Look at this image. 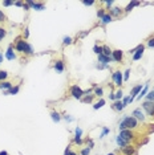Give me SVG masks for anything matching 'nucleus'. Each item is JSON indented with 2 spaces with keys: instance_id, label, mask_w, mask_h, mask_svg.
Instances as JSON below:
<instances>
[{
  "instance_id": "1",
  "label": "nucleus",
  "mask_w": 154,
  "mask_h": 155,
  "mask_svg": "<svg viewBox=\"0 0 154 155\" xmlns=\"http://www.w3.org/2000/svg\"><path fill=\"white\" fill-rule=\"evenodd\" d=\"M137 126H138V121H137L134 117H132V115H125V117L122 118V121L119 122V125H118L119 131L121 130H134Z\"/></svg>"
},
{
  "instance_id": "2",
  "label": "nucleus",
  "mask_w": 154,
  "mask_h": 155,
  "mask_svg": "<svg viewBox=\"0 0 154 155\" xmlns=\"http://www.w3.org/2000/svg\"><path fill=\"white\" fill-rule=\"evenodd\" d=\"M15 49L17 50V52L24 53V54H28V56L33 54V48H32V45L29 43H27L24 39H20V37L16 40Z\"/></svg>"
},
{
  "instance_id": "3",
  "label": "nucleus",
  "mask_w": 154,
  "mask_h": 155,
  "mask_svg": "<svg viewBox=\"0 0 154 155\" xmlns=\"http://www.w3.org/2000/svg\"><path fill=\"white\" fill-rule=\"evenodd\" d=\"M118 136H121L125 142L130 143L133 139H134V133H133V130H121L118 134Z\"/></svg>"
},
{
  "instance_id": "4",
  "label": "nucleus",
  "mask_w": 154,
  "mask_h": 155,
  "mask_svg": "<svg viewBox=\"0 0 154 155\" xmlns=\"http://www.w3.org/2000/svg\"><path fill=\"white\" fill-rule=\"evenodd\" d=\"M142 110L146 113V115H149V117H154V102L145 101V102L142 103Z\"/></svg>"
},
{
  "instance_id": "5",
  "label": "nucleus",
  "mask_w": 154,
  "mask_h": 155,
  "mask_svg": "<svg viewBox=\"0 0 154 155\" xmlns=\"http://www.w3.org/2000/svg\"><path fill=\"white\" fill-rule=\"evenodd\" d=\"M144 49H145V47L142 45V44H139V45H137L134 49L130 50V53H133V60H134V61H137V60H139L142 57V54H144Z\"/></svg>"
},
{
  "instance_id": "6",
  "label": "nucleus",
  "mask_w": 154,
  "mask_h": 155,
  "mask_svg": "<svg viewBox=\"0 0 154 155\" xmlns=\"http://www.w3.org/2000/svg\"><path fill=\"white\" fill-rule=\"evenodd\" d=\"M70 94H72L73 98H77V99H81L82 97H84V90L81 89L80 86H77V85H73L72 87H70Z\"/></svg>"
},
{
  "instance_id": "7",
  "label": "nucleus",
  "mask_w": 154,
  "mask_h": 155,
  "mask_svg": "<svg viewBox=\"0 0 154 155\" xmlns=\"http://www.w3.org/2000/svg\"><path fill=\"white\" fill-rule=\"evenodd\" d=\"M113 81H114V85L116 86H121L122 85V82H124V77H122V73L119 70H116L113 73Z\"/></svg>"
},
{
  "instance_id": "8",
  "label": "nucleus",
  "mask_w": 154,
  "mask_h": 155,
  "mask_svg": "<svg viewBox=\"0 0 154 155\" xmlns=\"http://www.w3.org/2000/svg\"><path fill=\"white\" fill-rule=\"evenodd\" d=\"M132 117H134L137 121H141V122L145 121V114H144V110H142L141 107L134 109V110H133V113H132Z\"/></svg>"
},
{
  "instance_id": "9",
  "label": "nucleus",
  "mask_w": 154,
  "mask_h": 155,
  "mask_svg": "<svg viewBox=\"0 0 154 155\" xmlns=\"http://www.w3.org/2000/svg\"><path fill=\"white\" fill-rule=\"evenodd\" d=\"M122 57H124V52L119 49H116L112 52V59H113V61L116 62H121L122 61Z\"/></svg>"
},
{
  "instance_id": "10",
  "label": "nucleus",
  "mask_w": 154,
  "mask_h": 155,
  "mask_svg": "<svg viewBox=\"0 0 154 155\" xmlns=\"http://www.w3.org/2000/svg\"><path fill=\"white\" fill-rule=\"evenodd\" d=\"M27 4L31 7L32 10H36V11H43V10H45V6H44L43 3H35V1H31V0H28V1H27Z\"/></svg>"
},
{
  "instance_id": "11",
  "label": "nucleus",
  "mask_w": 154,
  "mask_h": 155,
  "mask_svg": "<svg viewBox=\"0 0 154 155\" xmlns=\"http://www.w3.org/2000/svg\"><path fill=\"white\" fill-rule=\"evenodd\" d=\"M113 61V59L112 57H106V56H104L102 53L101 54H98V62H100L101 65H108L109 62H112Z\"/></svg>"
},
{
  "instance_id": "12",
  "label": "nucleus",
  "mask_w": 154,
  "mask_h": 155,
  "mask_svg": "<svg viewBox=\"0 0 154 155\" xmlns=\"http://www.w3.org/2000/svg\"><path fill=\"white\" fill-rule=\"evenodd\" d=\"M13 45L11 44L10 47H8V49H7V52H6V59L7 60H10V61H12V60H15L16 59V54L13 53Z\"/></svg>"
},
{
  "instance_id": "13",
  "label": "nucleus",
  "mask_w": 154,
  "mask_h": 155,
  "mask_svg": "<svg viewBox=\"0 0 154 155\" xmlns=\"http://www.w3.org/2000/svg\"><path fill=\"white\" fill-rule=\"evenodd\" d=\"M122 154L124 155H135V147L134 146L128 145L126 147H124L122 149Z\"/></svg>"
},
{
  "instance_id": "14",
  "label": "nucleus",
  "mask_w": 154,
  "mask_h": 155,
  "mask_svg": "<svg viewBox=\"0 0 154 155\" xmlns=\"http://www.w3.org/2000/svg\"><path fill=\"white\" fill-rule=\"evenodd\" d=\"M144 89V86H142V85H137V86H134L132 89V92H130V94H132V97L133 98H135V97L138 96L139 93H141V90Z\"/></svg>"
},
{
  "instance_id": "15",
  "label": "nucleus",
  "mask_w": 154,
  "mask_h": 155,
  "mask_svg": "<svg viewBox=\"0 0 154 155\" xmlns=\"http://www.w3.org/2000/svg\"><path fill=\"white\" fill-rule=\"evenodd\" d=\"M55 70H56L57 73H63L64 72V62L60 61V60L55 62Z\"/></svg>"
},
{
  "instance_id": "16",
  "label": "nucleus",
  "mask_w": 154,
  "mask_h": 155,
  "mask_svg": "<svg viewBox=\"0 0 154 155\" xmlns=\"http://www.w3.org/2000/svg\"><path fill=\"white\" fill-rule=\"evenodd\" d=\"M112 107L114 109V110H117V112H121L125 106H124V103H122V101H116V102L112 105Z\"/></svg>"
},
{
  "instance_id": "17",
  "label": "nucleus",
  "mask_w": 154,
  "mask_h": 155,
  "mask_svg": "<svg viewBox=\"0 0 154 155\" xmlns=\"http://www.w3.org/2000/svg\"><path fill=\"white\" fill-rule=\"evenodd\" d=\"M12 87V84H11L10 81H3V82H0V89L3 90H10Z\"/></svg>"
},
{
  "instance_id": "18",
  "label": "nucleus",
  "mask_w": 154,
  "mask_h": 155,
  "mask_svg": "<svg viewBox=\"0 0 154 155\" xmlns=\"http://www.w3.org/2000/svg\"><path fill=\"white\" fill-rule=\"evenodd\" d=\"M116 142H117V145H118V147H121V149H124V147H126V146L129 145V143L125 142V141H124L121 136H117V138H116Z\"/></svg>"
},
{
  "instance_id": "19",
  "label": "nucleus",
  "mask_w": 154,
  "mask_h": 155,
  "mask_svg": "<svg viewBox=\"0 0 154 155\" xmlns=\"http://www.w3.org/2000/svg\"><path fill=\"white\" fill-rule=\"evenodd\" d=\"M119 15H121V8H118V7L110 8V16H116V17H118Z\"/></svg>"
},
{
  "instance_id": "20",
  "label": "nucleus",
  "mask_w": 154,
  "mask_h": 155,
  "mask_svg": "<svg viewBox=\"0 0 154 155\" xmlns=\"http://www.w3.org/2000/svg\"><path fill=\"white\" fill-rule=\"evenodd\" d=\"M112 52H113V50L110 49V48L108 47V45H104V47H102V54H104V56H106V57H112Z\"/></svg>"
},
{
  "instance_id": "21",
  "label": "nucleus",
  "mask_w": 154,
  "mask_h": 155,
  "mask_svg": "<svg viewBox=\"0 0 154 155\" xmlns=\"http://www.w3.org/2000/svg\"><path fill=\"white\" fill-rule=\"evenodd\" d=\"M50 117H52L53 122H60L61 121V115H60V113H57V112H52L50 113Z\"/></svg>"
},
{
  "instance_id": "22",
  "label": "nucleus",
  "mask_w": 154,
  "mask_h": 155,
  "mask_svg": "<svg viewBox=\"0 0 154 155\" xmlns=\"http://www.w3.org/2000/svg\"><path fill=\"white\" fill-rule=\"evenodd\" d=\"M84 96H86V97H82L81 98V101L82 102H85V103H89V102H92L93 101V97H95V94H84Z\"/></svg>"
},
{
  "instance_id": "23",
  "label": "nucleus",
  "mask_w": 154,
  "mask_h": 155,
  "mask_svg": "<svg viewBox=\"0 0 154 155\" xmlns=\"http://www.w3.org/2000/svg\"><path fill=\"white\" fill-rule=\"evenodd\" d=\"M148 92H149V86H148V85H146V86H144V89L141 90V93H139L138 96H137V98H138V99H141L142 97H145V96H146V94H148Z\"/></svg>"
},
{
  "instance_id": "24",
  "label": "nucleus",
  "mask_w": 154,
  "mask_h": 155,
  "mask_svg": "<svg viewBox=\"0 0 154 155\" xmlns=\"http://www.w3.org/2000/svg\"><path fill=\"white\" fill-rule=\"evenodd\" d=\"M19 90H20V86L17 85V86H12L10 90H7V92H8V94H13V96H15V94L19 93Z\"/></svg>"
},
{
  "instance_id": "25",
  "label": "nucleus",
  "mask_w": 154,
  "mask_h": 155,
  "mask_svg": "<svg viewBox=\"0 0 154 155\" xmlns=\"http://www.w3.org/2000/svg\"><path fill=\"white\" fill-rule=\"evenodd\" d=\"M138 1H132V3L130 4H128V6H126V8H125V12H130V11H132V8L133 7H135V6H138Z\"/></svg>"
},
{
  "instance_id": "26",
  "label": "nucleus",
  "mask_w": 154,
  "mask_h": 155,
  "mask_svg": "<svg viewBox=\"0 0 154 155\" xmlns=\"http://www.w3.org/2000/svg\"><path fill=\"white\" fill-rule=\"evenodd\" d=\"M101 21H102V24H109V23L112 21V16L108 15V13H105V16L101 19Z\"/></svg>"
},
{
  "instance_id": "27",
  "label": "nucleus",
  "mask_w": 154,
  "mask_h": 155,
  "mask_svg": "<svg viewBox=\"0 0 154 155\" xmlns=\"http://www.w3.org/2000/svg\"><path fill=\"white\" fill-rule=\"evenodd\" d=\"M133 97L132 96H128V97H125V98H124V101H122V103H124V106H128L129 105V103H132L133 102Z\"/></svg>"
},
{
  "instance_id": "28",
  "label": "nucleus",
  "mask_w": 154,
  "mask_h": 155,
  "mask_svg": "<svg viewBox=\"0 0 154 155\" xmlns=\"http://www.w3.org/2000/svg\"><path fill=\"white\" fill-rule=\"evenodd\" d=\"M121 98H122V90L118 89L116 93H114V99H116V101H121Z\"/></svg>"
},
{
  "instance_id": "29",
  "label": "nucleus",
  "mask_w": 154,
  "mask_h": 155,
  "mask_svg": "<svg viewBox=\"0 0 154 155\" xmlns=\"http://www.w3.org/2000/svg\"><path fill=\"white\" fill-rule=\"evenodd\" d=\"M146 101L154 102V90L153 92H148V94H146Z\"/></svg>"
},
{
  "instance_id": "30",
  "label": "nucleus",
  "mask_w": 154,
  "mask_h": 155,
  "mask_svg": "<svg viewBox=\"0 0 154 155\" xmlns=\"http://www.w3.org/2000/svg\"><path fill=\"white\" fill-rule=\"evenodd\" d=\"M104 105H105V99H100V101H98V102L93 106V109H95V110H97V109H101Z\"/></svg>"
},
{
  "instance_id": "31",
  "label": "nucleus",
  "mask_w": 154,
  "mask_h": 155,
  "mask_svg": "<svg viewBox=\"0 0 154 155\" xmlns=\"http://www.w3.org/2000/svg\"><path fill=\"white\" fill-rule=\"evenodd\" d=\"M95 96H98V97L104 96V90H102V87H95Z\"/></svg>"
},
{
  "instance_id": "32",
  "label": "nucleus",
  "mask_w": 154,
  "mask_h": 155,
  "mask_svg": "<svg viewBox=\"0 0 154 155\" xmlns=\"http://www.w3.org/2000/svg\"><path fill=\"white\" fill-rule=\"evenodd\" d=\"M82 135V130L80 129V127H76V130H75V138H81Z\"/></svg>"
},
{
  "instance_id": "33",
  "label": "nucleus",
  "mask_w": 154,
  "mask_h": 155,
  "mask_svg": "<svg viewBox=\"0 0 154 155\" xmlns=\"http://www.w3.org/2000/svg\"><path fill=\"white\" fill-rule=\"evenodd\" d=\"M7 77H8V73H7L6 70H1V72H0V82H3V81L6 80Z\"/></svg>"
},
{
  "instance_id": "34",
  "label": "nucleus",
  "mask_w": 154,
  "mask_h": 155,
  "mask_svg": "<svg viewBox=\"0 0 154 155\" xmlns=\"http://www.w3.org/2000/svg\"><path fill=\"white\" fill-rule=\"evenodd\" d=\"M93 52H95L96 54H101V53H102V47L95 45V47H93Z\"/></svg>"
},
{
  "instance_id": "35",
  "label": "nucleus",
  "mask_w": 154,
  "mask_h": 155,
  "mask_svg": "<svg viewBox=\"0 0 154 155\" xmlns=\"http://www.w3.org/2000/svg\"><path fill=\"white\" fill-rule=\"evenodd\" d=\"M105 16V8H100V10L97 11V17H100V19H102Z\"/></svg>"
},
{
  "instance_id": "36",
  "label": "nucleus",
  "mask_w": 154,
  "mask_h": 155,
  "mask_svg": "<svg viewBox=\"0 0 154 155\" xmlns=\"http://www.w3.org/2000/svg\"><path fill=\"white\" fill-rule=\"evenodd\" d=\"M63 43L65 44V45H69V44H72V37H69V36H65V37L63 39Z\"/></svg>"
},
{
  "instance_id": "37",
  "label": "nucleus",
  "mask_w": 154,
  "mask_h": 155,
  "mask_svg": "<svg viewBox=\"0 0 154 155\" xmlns=\"http://www.w3.org/2000/svg\"><path fill=\"white\" fill-rule=\"evenodd\" d=\"M6 34H7V31L0 27V41H3V39L6 37Z\"/></svg>"
},
{
  "instance_id": "38",
  "label": "nucleus",
  "mask_w": 154,
  "mask_h": 155,
  "mask_svg": "<svg viewBox=\"0 0 154 155\" xmlns=\"http://www.w3.org/2000/svg\"><path fill=\"white\" fill-rule=\"evenodd\" d=\"M90 154V149L89 147H85V149L81 150V152H80V155H89Z\"/></svg>"
},
{
  "instance_id": "39",
  "label": "nucleus",
  "mask_w": 154,
  "mask_h": 155,
  "mask_svg": "<svg viewBox=\"0 0 154 155\" xmlns=\"http://www.w3.org/2000/svg\"><path fill=\"white\" fill-rule=\"evenodd\" d=\"M110 133V130L109 129H106V127H104V129H102V133H101V135H100V138H104L105 135H106V134H109Z\"/></svg>"
},
{
  "instance_id": "40",
  "label": "nucleus",
  "mask_w": 154,
  "mask_h": 155,
  "mask_svg": "<svg viewBox=\"0 0 154 155\" xmlns=\"http://www.w3.org/2000/svg\"><path fill=\"white\" fill-rule=\"evenodd\" d=\"M12 4H13V1H12V0H4V1H3V6H4V7L12 6Z\"/></svg>"
},
{
  "instance_id": "41",
  "label": "nucleus",
  "mask_w": 154,
  "mask_h": 155,
  "mask_svg": "<svg viewBox=\"0 0 154 155\" xmlns=\"http://www.w3.org/2000/svg\"><path fill=\"white\" fill-rule=\"evenodd\" d=\"M129 74H130V69H128V70L125 72V74H124V81L129 80Z\"/></svg>"
},
{
  "instance_id": "42",
  "label": "nucleus",
  "mask_w": 154,
  "mask_h": 155,
  "mask_svg": "<svg viewBox=\"0 0 154 155\" xmlns=\"http://www.w3.org/2000/svg\"><path fill=\"white\" fill-rule=\"evenodd\" d=\"M148 47H150V48H154V37L149 39V41H148Z\"/></svg>"
},
{
  "instance_id": "43",
  "label": "nucleus",
  "mask_w": 154,
  "mask_h": 155,
  "mask_svg": "<svg viewBox=\"0 0 154 155\" xmlns=\"http://www.w3.org/2000/svg\"><path fill=\"white\" fill-rule=\"evenodd\" d=\"M82 4H84V6H93V4H95V1H92V0H84V1H82Z\"/></svg>"
},
{
  "instance_id": "44",
  "label": "nucleus",
  "mask_w": 154,
  "mask_h": 155,
  "mask_svg": "<svg viewBox=\"0 0 154 155\" xmlns=\"http://www.w3.org/2000/svg\"><path fill=\"white\" fill-rule=\"evenodd\" d=\"M86 143H88V147H89V149H92V147L95 146V142H93L92 139H86Z\"/></svg>"
},
{
  "instance_id": "45",
  "label": "nucleus",
  "mask_w": 154,
  "mask_h": 155,
  "mask_svg": "<svg viewBox=\"0 0 154 155\" xmlns=\"http://www.w3.org/2000/svg\"><path fill=\"white\" fill-rule=\"evenodd\" d=\"M6 20V15H4L3 11H0V23H3Z\"/></svg>"
},
{
  "instance_id": "46",
  "label": "nucleus",
  "mask_w": 154,
  "mask_h": 155,
  "mask_svg": "<svg viewBox=\"0 0 154 155\" xmlns=\"http://www.w3.org/2000/svg\"><path fill=\"white\" fill-rule=\"evenodd\" d=\"M28 36H29V29H28V28H25V29H24V37H25V39H28Z\"/></svg>"
},
{
  "instance_id": "47",
  "label": "nucleus",
  "mask_w": 154,
  "mask_h": 155,
  "mask_svg": "<svg viewBox=\"0 0 154 155\" xmlns=\"http://www.w3.org/2000/svg\"><path fill=\"white\" fill-rule=\"evenodd\" d=\"M75 143H77V145H81L82 139H81V138H75Z\"/></svg>"
},
{
  "instance_id": "48",
  "label": "nucleus",
  "mask_w": 154,
  "mask_h": 155,
  "mask_svg": "<svg viewBox=\"0 0 154 155\" xmlns=\"http://www.w3.org/2000/svg\"><path fill=\"white\" fill-rule=\"evenodd\" d=\"M69 152H70V146H68L66 150H65V152H64V155H69Z\"/></svg>"
},
{
  "instance_id": "49",
  "label": "nucleus",
  "mask_w": 154,
  "mask_h": 155,
  "mask_svg": "<svg viewBox=\"0 0 154 155\" xmlns=\"http://www.w3.org/2000/svg\"><path fill=\"white\" fill-rule=\"evenodd\" d=\"M153 131H154V123L149 125V133H153Z\"/></svg>"
},
{
  "instance_id": "50",
  "label": "nucleus",
  "mask_w": 154,
  "mask_h": 155,
  "mask_svg": "<svg viewBox=\"0 0 154 155\" xmlns=\"http://www.w3.org/2000/svg\"><path fill=\"white\" fill-rule=\"evenodd\" d=\"M105 3H106V6L109 7V10H110V7L113 6V1H112V0H110V1H105Z\"/></svg>"
},
{
  "instance_id": "51",
  "label": "nucleus",
  "mask_w": 154,
  "mask_h": 155,
  "mask_svg": "<svg viewBox=\"0 0 154 155\" xmlns=\"http://www.w3.org/2000/svg\"><path fill=\"white\" fill-rule=\"evenodd\" d=\"M65 119H66V121H68V122H72L73 119H75V118H72V117H68V115H65Z\"/></svg>"
},
{
  "instance_id": "52",
  "label": "nucleus",
  "mask_w": 154,
  "mask_h": 155,
  "mask_svg": "<svg viewBox=\"0 0 154 155\" xmlns=\"http://www.w3.org/2000/svg\"><path fill=\"white\" fill-rule=\"evenodd\" d=\"M23 4H24V3H23V1H16V3H15V6H17V7H23Z\"/></svg>"
},
{
  "instance_id": "53",
  "label": "nucleus",
  "mask_w": 154,
  "mask_h": 155,
  "mask_svg": "<svg viewBox=\"0 0 154 155\" xmlns=\"http://www.w3.org/2000/svg\"><path fill=\"white\" fill-rule=\"evenodd\" d=\"M3 59H4V56H3V54H1V53H0V64L3 62Z\"/></svg>"
},
{
  "instance_id": "54",
  "label": "nucleus",
  "mask_w": 154,
  "mask_h": 155,
  "mask_svg": "<svg viewBox=\"0 0 154 155\" xmlns=\"http://www.w3.org/2000/svg\"><path fill=\"white\" fill-rule=\"evenodd\" d=\"M0 155H8V152L7 151H0Z\"/></svg>"
},
{
  "instance_id": "55",
  "label": "nucleus",
  "mask_w": 154,
  "mask_h": 155,
  "mask_svg": "<svg viewBox=\"0 0 154 155\" xmlns=\"http://www.w3.org/2000/svg\"><path fill=\"white\" fill-rule=\"evenodd\" d=\"M109 98H110V99H114V93H112V94H110V96H109Z\"/></svg>"
},
{
  "instance_id": "56",
  "label": "nucleus",
  "mask_w": 154,
  "mask_h": 155,
  "mask_svg": "<svg viewBox=\"0 0 154 155\" xmlns=\"http://www.w3.org/2000/svg\"><path fill=\"white\" fill-rule=\"evenodd\" d=\"M69 155H77V154H76V152H73V151H70V152H69Z\"/></svg>"
},
{
  "instance_id": "57",
  "label": "nucleus",
  "mask_w": 154,
  "mask_h": 155,
  "mask_svg": "<svg viewBox=\"0 0 154 155\" xmlns=\"http://www.w3.org/2000/svg\"><path fill=\"white\" fill-rule=\"evenodd\" d=\"M108 155H116V154H114V152H109V154H108Z\"/></svg>"
}]
</instances>
